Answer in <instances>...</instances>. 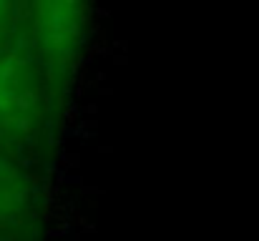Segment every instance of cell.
<instances>
[{"instance_id": "obj_3", "label": "cell", "mask_w": 259, "mask_h": 241, "mask_svg": "<svg viewBox=\"0 0 259 241\" xmlns=\"http://www.w3.org/2000/svg\"><path fill=\"white\" fill-rule=\"evenodd\" d=\"M53 221L51 173L0 149V241H51Z\"/></svg>"}, {"instance_id": "obj_2", "label": "cell", "mask_w": 259, "mask_h": 241, "mask_svg": "<svg viewBox=\"0 0 259 241\" xmlns=\"http://www.w3.org/2000/svg\"><path fill=\"white\" fill-rule=\"evenodd\" d=\"M20 15L43 76L68 108L93 43V0H20Z\"/></svg>"}, {"instance_id": "obj_1", "label": "cell", "mask_w": 259, "mask_h": 241, "mask_svg": "<svg viewBox=\"0 0 259 241\" xmlns=\"http://www.w3.org/2000/svg\"><path fill=\"white\" fill-rule=\"evenodd\" d=\"M66 118L25 38L20 0H0V149L51 173Z\"/></svg>"}]
</instances>
